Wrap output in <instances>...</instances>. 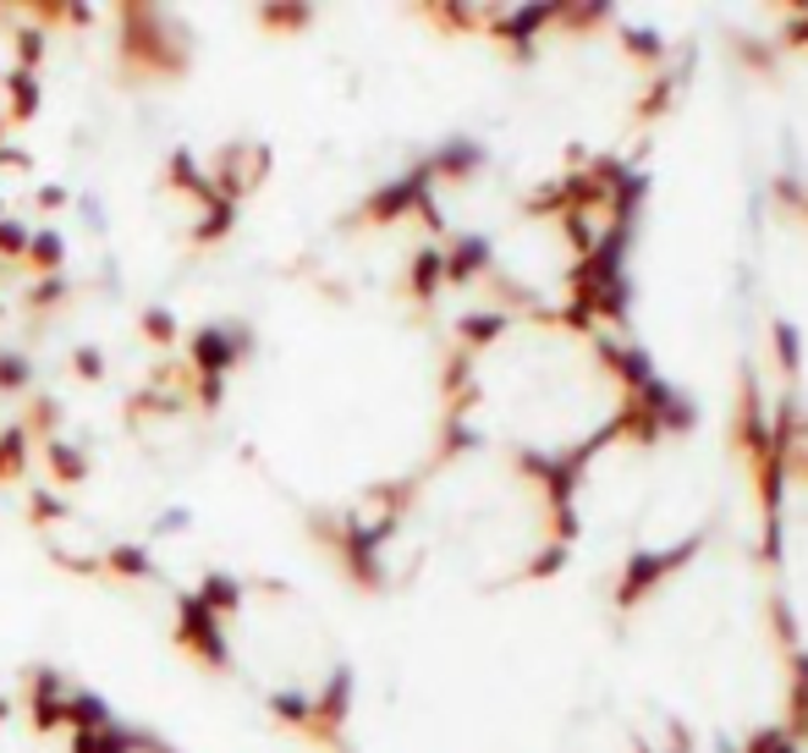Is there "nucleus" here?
<instances>
[{
    "label": "nucleus",
    "mask_w": 808,
    "mask_h": 753,
    "mask_svg": "<svg viewBox=\"0 0 808 753\" xmlns=\"http://www.w3.org/2000/svg\"><path fill=\"white\" fill-rule=\"evenodd\" d=\"M804 462H808V446H804Z\"/></svg>",
    "instance_id": "3"
},
{
    "label": "nucleus",
    "mask_w": 808,
    "mask_h": 753,
    "mask_svg": "<svg viewBox=\"0 0 808 753\" xmlns=\"http://www.w3.org/2000/svg\"><path fill=\"white\" fill-rule=\"evenodd\" d=\"M698 556V539H682V545H665V550H639L633 561H628V573H622V589H617V605L622 610H633V605L654 595L676 567H687Z\"/></svg>",
    "instance_id": "2"
},
{
    "label": "nucleus",
    "mask_w": 808,
    "mask_h": 753,
    "mask_svg": "<svg viewBox=\"0 0 808 753\" xmlns=\"http://www.w3.org/2000/svg\"><path fill=\"white\" fill-rule=\"evenodd\" d=\"M209 638H215L220 666L281 715L292 721L330 715L341 666L324 649L320 621L298 605V595L270 589V584L220 589L209 605Z\"/></svg>",
    "instance_id": "1"
}]
</instances>
